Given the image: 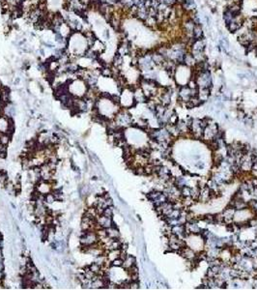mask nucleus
<instances>
[{
	"label": "nucleus",
	"mask_w": 257,
	"mask_h": 290,
	"mask_svg": "<svg viewBox=\"0 0 257 290\" xmlns=\"http://www.w3.org/2000/svg\"><path fill=\"white\" fill-rule=\"evenodd\" d=\"M99 237L95 230H82L81 237H80V245L84 246H90L99 242Z\"/></svg>",
	"instance_id": "obj_1"
},
{
	"label": "nucleus",
	"mask_w": 257,
	"mask_h": 290,
	"mask_svg": "<svg viewBox=\"0 0 257 290\" xmlns=\"http://www.w3.org/2000/svg\"><path fill=\"white\" fill-rule=\"evenodd\" d=\"M97 222L99 223L101 227L105 228V229L111 227V226L114 225L111 217H107L103 216V215H100V216L97 217Z\"/></svg>",
	"instance_id": "obj_2"
},
{
	"label": "nucleus",
	"mask_w": 257,
	"mask_h": 290,
	"mask_svg": "<svg viewBox=\"0 0 257 290\" xmlns=\"http://www.w3.org/2000/svg\"><path fill=\"white\" fill-rule=\"evenodd\" d=\"M211 95V88H198L197 97L202 103L206 102L210 98Z\"/></svg>",
	"instance_id": "obj_3"
},
{
	"label": "nucleus",
	"mask_w": 257,
	"mask_h": 290,
	"mask_svg": "<svg viewBox=\"0 0 257 290\" xmlns=\"http://www.w3.org/2000/svg\"><path fill=\"white\" fill-rule=\"evenodd\" d=\"M205 46H206V42L204 39L194 40L192 44V50H197V51H204Z\"/></svg>",
	"instance_id": "obj_4"
},
{
	"label": "nucleus",
	"mask_w": 257,
	"mask_h": 290,
	"mask_svg": "<svg viewBox=\"0 0 257 290\" xmlns=\"http://www.w3.org/2000/svg\"><path fill=\"white\" fill-rule=\"evenodd\" d=\"M136 264V260H135V257L132 256V255H128L125 259L123 260V265L122 267L125 270H128L130 269L131 267H132L134 265Z\"/></svg>",
	"instance_id": "obj_5"
},
{
	"label": "nucleus",
	"mask_w": 257,
	"mask_h": 290,
	"mask_svg": "<svg viewBox=\"0 0 257 290\" xmlns=\"http://www.w3.org/2000/svg\"><path fill=\"white\" fill-rule=\"evenodd\" d=\"M134 101L137 102V103H143V102H146L147 100V97L145 96L143 90L141 88H138L135 90L134 93Z\"/></svg>",
	"instance_id": "obj_6"
},
{
	"label": "nucleus",
	"mask_w": 257,
	"mask_h": 290,
	"mask_svg": "<svg viewBox=\"0 0 257 290\" xmlns=\"http://www.w3.org/2000/svg\"><path fill=\"white\" fill-rule=\"evenodd\" d=\"M181 5L184 10H186L187 12L193 11L196 8V4H195L194 0H183Z\"/></svg>",
	"instance_id": "obj_7"
},
{
	"label": "nucleus",
	"mask_w": 257,
	"mask_h": 290,
	"mask_svg": "<svg viewBox=\"0 0 257 290\" xmlns=\"http://www.w3.org/2000/svg\"><path fill=\"white\" fill-rule=\"evenodd\" d=\"M187 67H194L196 65V61L194 59V57L192 56V53H185L184 56V63Z\"/></svg>",
	"instance_id": "obj_8"
},
{
	"label": "nucleus",
	"mask_w": 257,
	"mask_h": 290,
	"mask_svg": "<svg viewBox=\"0 0 257 290\" xmlns=\"http://www.w3.org/2000/svg\"><path fill=\"white\" fill-rule=\"evenodd\" d=\"M106 233H107V236L111 239H119L120 238V233L119 230L116 228V226L113 225L109 228H106Z\"/></svg>",
	"instance_id": "obj_9"
},
{
	"label": "nucleus",
	"mask_w": 257,
	"mask_h": 290,
	"mask_svg": "<svg viewBox=\"0 0 257 290\" xmlns=\"http://www.w3.org/2000/svg\"><path fill=\"white\" fill-rule=\"evenodd\" d=\"M192 36L194 40L203 39V29H202L200 24H195L194 28H193Z\"/></svg>",
	"instance_id": "obj_10"
},
{
	"label": "nucleus",
	"mask_w": 257,
	"mask_h": 290,
	"mask_svg": "<svg viewBox=\"0 0 257 290\" xmlns=\"http://www.w3.org/2000/svg\"><path fill=\"white\" fill-rule=\"evenodd\" d=\"M112 64H113V66H114V68H120L121 65L123 64V56L121 54L119 53H117L116 55L114 56L113 58V61H112Z\"/></svg>",
	"instance_id": "obj_11"
},
{
	"label": "nucleus",
	"mask_w": 257,
	"mask_h": 290,
	"mask_svg": "<svg viewBox=\"0 0 257 290\" xmlns=\"http://www.w3.org/2000/svg\"><path fill=\"white\" fill-rule=\"evenodd\" d=\"M192 194V187L189 186H184L183 188H181V196L182 197H189Z\"/></svg>",
	"instance_id": "obj_12"
},
{
	"label": "nucleus",
	"mask_w": 257,
	"mask_h": 290,
	"mask_svg": "<svg viewBox=\"0 0 257 290\" xmlns=\"http://www.w3.org/2000/svg\"><path fill=\"white\" fill-rule=\"evenodd\" d=\"M161 193H163V191H157V190H154V191H150V193H149L148 194H147V197H148V199L150 200V201H154L155 199H157L158 197L161 195Z\"/></svg>",
	"instance_id": "obj_13"
},
{
	"label": "nucleus",
	"mask_w": 257,
	"mask_h": 290,
	"mask_svg": "<svg viewBox=\"0 0 257 290\" xmlns=\"http://www.w3.org/2000/svg\"><path fill=\"white\" fill-rule=\"evenodd\" d=\"M89 269H90L91 271L94 273V274L99 275L100 272H101V270H102V265H101V264H99L98 262H95V263H92V264H90V265H89Z\"/></svg>",
	"instance_id": "obj_14"
},
{
	"label": "nucleus",
	"mask_w": 257,
	"mask_h": 290,
	"mask_svg": "<svg viewBox=\"0 0 257 290\" xmlns=\"http://www.w3.org/2000/svg\"><path fill=\"white\" fill-rule=\"evenodd\" d=\"M44 201L45 203H48V204H51V203L56 201V198L52 193H48V194H45L44 196Z\"/></svg>",
	"instance_id": "obj_15"
},
{
	"label": "nucleus",
	"mask_w": 257,
	"mask_h": 290,
	"mask_svg": "<svg viewBox=\"0 0 257 290\" xmlns=\"http://www.w3.org/2000/svg\"><path fill=\"white\" fill-rule=\"evenodd\" d=\"M10 135H8L7 133H0V143L4 144V145H8L10 141Z\"/></svg>",
	"instance_id": "obj_16"
},
{
	"label": "nucleus",
	"mask_w": 257,
	"mask_h": 290,
	"mask_svg": "<svg viewBox=\"0 0 257 290\" xmlns=\"http://www.w3.org/2000/svg\"><path fill=\"white\" fill-rule=\"evenodd\" d=\"M103 216H105V217H111L112 219V217H113V208H112V206H109V207L105 208V210H103Z\"/></svg>",
	"instance_id": "obj_17"
},
{
	"label": "nucleus",
	"mask_w": 257,
	"mask_h": 290,
	"mask_svg": "<svg viewBox=\"0 0 257 290\" xmlns=\"http://www.w3.org/2000/svg\"><path fill=\"white\" fill-rule=\"evenodd\" d=\"M7 157V147L6 145L0 143V158L5 159Z\"/></svg>",
	"instance_id": "obj_18"
},
{
	"label": "nucleus",
	"mask_w": 257,
	"mask_h": 290,
	"mask_svg": "<svg viewBox=\"0 0 257 290\" xmlns=\"http://www.w3.org/2000/svg\"><path fill=\"white\" fill-rule=\"evenodd\" d=\"M123 265V259H121L120 257L116 258L113 261H111V266L113 267H122Z\"/></svg>",
	"instance_id": "obj_19"
},
{
	"label": "nucleus",
	"mask_w": 257,
	"mask_h": 290,
	"mask_svg": "<svg viewBox=\"0 0 257 290\" xmlns=\"http://www.w3.org/2000/svg\"><path fill=\"white\" fill-rule=\"evenodd\" d=\"M139 288V282L138 281H131V289Z\"/></svg>",
	"instance_id": "obj_20"
},
{
	"label": "nucleus",
	"mask_w": 257,
	"mask_h": 290,
	"mask_svg": "<svg viewBox=\"0 0 257 290\" xmlns=\"http://www.w3.org/2000/svg\"><path fill=\"white\" fill-rule=\"evenodd\" d=\"M238 116H239V118H242V119H244L245 117V116H247V115H245V111H244V110H241V109H239L238 110Z\"/></svg>",
	"instance_id": "obj_21"
},
{
	"label": "nucleus",
	"mask_w": 257,
	"mask_h": 290,
	"mask_svg": "<svg viewBox=\"0 0 257 290\" xmlns=\"http://www.w3.org/2000/svg\"><path fill=\"white\" fill-rule=\"evenodd\" d=\"M0 271H4V263H3V258H0Z\"/></svg>",
	"instance_id": "obj_22"
},
{
	"label": "nucleus",
	"mask_w": 257,
	"mask_h": 290,
	"mask_svg": "<svg viewBox=\"0 0 257 290\" xmlns=\"http://www.w3.org/2000/svg\"><path fill=\"white\" fill-rule=\"evenodd\" d=\"M4 278V274H3V271H0V281H2Z\"/></svg>",
	"instance_id": "obj_23"
},
{
	"label": "nucleus",
	"mask_w": 257,
	"mask_h": 290,
	"mask_svg": "<svg viewBox=\"0 0 257 290\" xmlns=\"http://www.w3.org/2000/svg\"><path fill=\"white\" fill-rule=\"evenodd\" d=\"M0 258H3V252H2L1 248H0Z\"/></svg>",
	"instance_id": "obj_24"
},
{
	"label": "nucleus",
	"mask_w": 257,
	"mask_h": 290,
	"mask_svg": "<svg viewBox=\"0 0 257 290\" xmlns=\"http://www.w3.org/2000/svg\"><path fill=\"white\" fill-rule=\"evenodd\" d=\"M0 248L2 249V237L0 236Z\"/></svg>",
	"instance_id": "obj_25"
},
{
	"label": "nucleus",
	"mask_w": 257,
	"mask_h": 290,
	"mask_svg": "<svg viewBox=\"0 0 257 290\" xmlns=\"http://www.w3.org/2000/svg\"><path fill=\"white\" fill-rule=\"evenodd\" d=\"M255 51H256V53H257V46H256V48H255Z\"/></svg>",
	"instance_id": "obj_26"
},
{
	"label": "nucleus",
	"mask_w": 257,
	"mask_h": 290,
	"mask_svg": "<svg viewBox=\"0 0 257 290\" xmlns=\"http://www.w3.org/2000/svg\"><path fill=\"white\" fill-rule=\"evenodd\" d=\"M0 236H1V233H0Z\"/></svg>",
	"instance_id": "obj_27"
}]
</instances>
